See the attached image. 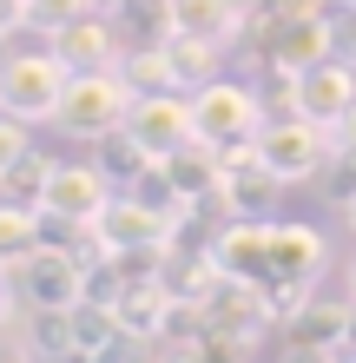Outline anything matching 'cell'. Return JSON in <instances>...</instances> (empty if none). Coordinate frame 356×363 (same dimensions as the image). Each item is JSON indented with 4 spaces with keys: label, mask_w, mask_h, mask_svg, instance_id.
<instances>
[{
    "label": "cell",
    "mask_w": 356,
    "mask_h": 363,
    "mask_svg": "<svg viewBox=\"0 0 356 363\" xmlns=\"http://www.w3.org/2000/svg\"><path fill=\"white\" fill-rule=\"evenodd\" d=\"M251 7H258V20L270 27V20H330L337 0H251Z\"/></svg>",
    "instance_id": "obj_21"
},
{
    "label": "cell",
    "mask_w": 356,
    "mask_h": 363,
    "mask_svg": "<svg viewBox=\"0 0 356 363\" xmlns=\"http://www.w3.org/2000/svg\"><path fill=\"white\" fill-rule=\"evenodd\" d=\"M350 337H356V297H350V304H323V297H304V304L284 317V344L343 350Z\"/></svg>",
    "instance_id": "obj_14"
},
{
    "label": "cell",
    "mask_w": 356,
    "mask_h": 363,
    "mask_svg": "<svg viewBox=\"0 0 356 363\" xmlns=\"http://www.w3.org/2000/svg\"><path fill=\"white\" fill-rule=\"evenodd\" d=\"M244 20H251V0H165L172 33H198V40H218V47H231Z\"/></svg>",
    "instance_id": "obj_13"
},
{
    "label": "cell",
    "mask_w": 356,
    "mask_h": 363,
    "mask_svg": "<svg viewBox=\"0 0 356 363\" xmlns=\"http://www.w3.org/2000/svg\"><path fill=\"white\" fill-rule=\"evenodd\" d=\"M125 133H132L145 145V159H172L178 145H192L198 139V125H192V93H139L132 99V113H125Z\"/></svg>",
    "instance_id": "obj_9"
},
{
    "label": "cell",
    "mask_w": 356,
    "mask_h": 363,
    "mask_svg": "<svg viewBox=\"0 0 356 363\" xmlns=\"http://www.w3.org/2000/svg\"><path fill=\"white\" fill-rule=\"evenodd\" d=\"M0 291H7L13 311H73V304H86V297H93V264L79 258V251L40 245L20 264L0 271Z\"/></svg>",
    "instance_id": "obj_1"
},
{
    "label": "cell",
    "mask_w": 356,
    "mask_h": 363,
    "mask_svg": "<svg viewBox=\"0 0 356 363\" xmlns=\"http://www.w3.org/2000/svg\"><path fill=\"white\" fill-rule=\"evenodd\" d=\"M172 238H178V211L145 205L139 191H113V205L93 225V245L106 258H119V251H172Z\"/></svg>",
    "instance_id": "obj_7"
},
{
    "label": "cell",
    "mask_w": 356,
    "mask_h": 363,
    "mask_svg": "<svg viewBox=\"0 0 356 363\" xmlns=\"http://www.w3.org/2000/svg\"><path fill=\"white\" fill-rule=\"evenodd\" d=\"M47 245V218H40V205H20V199H0V271L20 264L27 251Z\"/></svg>",
    "instance_id": "obj_17"
},
{
    "label": "cell",
    "mask_w": 356,
    "mask_h": 363,
    "mask_svg": "<svg viewBox=\"0 0 356 363\" xmlns=\"http://www.w3.org/2000/svg\"><path fill=\"white\" fill-rule=\"evenodd\" d=\"M53 53L67 60L73 73L119 67V60H125V33H119V20H106V13H79L73 27H59V33H53Z\"/></svg>",
    "instance_id": "obj_12"
},
{
    "label": "cell",
    "mask_w": 356,
    "mask_h": 363,
    "mask_svg": "<svg viewBox=\"0 0 356 363\" xmlns=\"http://www.w3.org/2000/svg\"><path fill=\"white\" fill-rule=\"evenodd\" d=\"M330 363H356V344H343V350H337V357H330Z\"/></svg>",
    "instance_id": "obj_27"
},
{
    "label": "cell",
    "mask_w": 356,
    "mask_h": 363,
    "mask_svg": "<svg viewBox=\"0 0 356 363\" xmlns=\"http://www.w3.org/2000/svg\"><path fill=\"white\" fill-rule=\"evenodd\" d=\"M67 79H73V67L53 47L47 53H7L0 60V106L20 113L27 125H53L59 99H67Z\"/></svg>",
    "instance_id": "obj_4"
},
{
    "label": "cell",
    "mask_w": 356,
    "mask_h": 363,
    "mask_svg": "<svg viewBox=\"0 0 356 363\" xmlns=\"http://www.w3.org/2000/svg\"><path fill=\"white\" fill-rule=\"evenodd\" d=\"M218 40H198V33H165V60H172V79L178 93H198L205 79H218Z\"/></svg>",
    "instance_id": "obj_16"
},
{
    "label": "cell",
    "mask_w": 356,
    "mask_h": 363,
    "mask_svg": "<svg viewBox=\"0 0 356 363\" xmlns=\"http://www.w3.org/2000/svg\"><path fill=\"white\" fill-rule=\"evenodd\" d=\"M132 86H125V73L119 67H93V73H73L67 79V99H59V113L53 125L59 133H73V139H106L125 125V113H132Z\"/></svg>",
    "instance_id": "obj_2"
},
{
    "label": "cell",
    "mask_w": 356,
    "mask_h": 363,
    "mask_svg": "<svg viewBox=\"0 0 356 363\" xmlns=\"http://www.w3.org/2000/svg\"><path fill=\"white\" fill-rule=\"evenodd\" d=\"M27 152H33V139H27V119H20V113H7V106H0V179H7L13 165L27 159Z\"/></svg>",
    "instance_id": "obj_22"
},
{
    "label": "cell",
    "mask_w": 356,
    "mask_h": 363,
    "mask_svg": "<svg viewBox=\"0 0 356 363\" xmlns=\"http://www.w3.org/2000/svg\"><path fill=\"white\" fill-rule=\"evenodd\" d=\"M119 311V330L132 337V344H159V337H172L178 324V291L165 284L159 271H139V277H119V291L106 297Z\"/></svg>",
    "instance_id": "obj_8"
},
{
    "label": "cell",
    "mask_w": 356,
    "mask_h": 363,
    "mask_svg": "<svg viewBox=\"0 0 356 363\" xmlns=\"http://www.w3.org/2000/svg\"><path fill=\"white\" fill-rule=\"evenodd\" d=\"M350 297H356V258H350Z\"/></svg>",
    "instance_id": "obj_28"
},
{
    "label": "cell",
    "mask_w": 356,
    "mask_h": 363,
    "mask_svg": "<svg viewBox=\"0 0 356 363\" xmlns=\"http://www.w3.org/2000/svg\"><path fill=\"white\" fill-rule=\"evenodd\" d=\"M284 191V179L270 172L264 159H251V165H238V172H224V185H218V199L231 205V218H264V205Z\"/></svg>",
    "instance_id": "obj_15"
},
{
    "label": "cell",
    "mask_w": 356,
    "mask_h": 363,
    "mask_svg": "<svg viewBox=\"0 0 356 363\" xmlns=\"http://www.w3.org/2000/svg\"><path fill=\"white\" fill-rule=\"evenodd\" d=\"M0 311H7V291H0Z\"/></svg>",
    "instance_id": "obj_29"
},
{
    "label": "cell",
    "mask_w": 356,
    "mask_h": 363,
    "mask_svg": "<svg viewBox=\"0 0 356 363\" xmlns=\"http://www.w3.org/2000/svg\"><path fill=\"white\" fill-rule=\"evenodd\" d=\"M258 152H264V165H270V172H277L284 185H297V179H317L323 165L337 159V133H330L323 119L284 113V119H264Z\"/></svg>",
    "instance_id": "obj_5"
},
{
    "label": "cell",
    "mask_w": 356,
    "mask_h": 363,
    "mask_svg": "<svg viewBox=\"0 0 356 363\" xmlns=\"http://www.w3.org/2000/svg\"><path fill=\"white\" fill-rule=\"evenodd\" d=\"M330 40H337V53L356 67V0H337V13H330Z\"/></svg>",
    "instance_id": "obj_23"
},
{
    "label": "cell",
    "mask_w": 356,
    "mask_h": 363,
    "mask_svg": "<svg viewBox=\"0 0 356 363\" xmlns=\"http://www.w3.org/2000/svg\"><path fill=\"white\" fill-rule=\"evenodd\" d=\"M47 179H53V159L27 152L7 179H0V191H7V199H20V205H47Z\"/></svg>",
    "instance_id": "obj_20"
},
{
    "label": "cell",
    "mask_w": 356,
    "mask_h": 363,
    "mask_svg": "<svg viewBox=\"0 0 356 363\" xmlns=\"http://www.w3.org/2000/svg\"><path fill=\"white\" fill-rule=\"evenodd\" d=\"M343 218H350V231H356V185H350V199H343Z\"/></svg>",
    "instance_id": "obj_26"
},
{
    "label": "cell",
    "mask_w": 356,
    "mask_h": 363,
    "mask_svg": "<svg viewBox=\"0 0 356 363\" xmlns=\"http://www.w3.org/2000/svg\"><path fill=\"white\" fill-rule=\"evenodd\" d=\"M330 133H337V159H350V165H356V106H350L337 125H330Z\"/></svg>",
    "instance_id": "obj_24"
},
{
    "label": "cell",
    "mask_w": 356,
    "mask_h": 363,
    "mask_svg": "<svg viewBox=\"0 0 356 363\" xmlns=\"http://www.w3.org/2000/svg\"><path fill=\"white\" fill-rule=\"evenodd\" d=\"M330 357H337V350H317V344H290L284 350V363H330Z\"/></svg>",
    "instance_id": "obj_25"
},
{
    "label": "cell",
    "mask_w": 356,
    "mask_h": 363,
    "mask_svg": "<svg viewBox=\"0 0 356 363\" xmlns=\"http://www.w3.org/2000/svg\"><path fill=\"white\" fill-rule=\"evenodd\" d=\"M79 13H93V0H13V27H27V33H59V27H73Z\"/></svg>",
    "instance_id": "obj_18"
},
{
    "label": "cell",
    "mask_w": 356,
    "mask_h": 363,
    "mask_svg": "<svg viewBox=\"0 0 356 363\" xmlns=\"http://www.w3.org/2000/svg\"><path fill=\"white\" fill-rule=\"evenodd\" d=\"M192 125L205 145H238V139H258L264 133V99L258 86H244V79H205L192 93Z\"/></svg>",
    "instance_id": "obj_6"
},
{
    "label": "cell",
    "mask_w": 356,
    "mask_h": 363,
    "mask_svg": "<svg viewBox=\"0 0 356 363\" xmlns=\"http://www.w3.org/2000/svg\"><path fill=\"white\" fill-rule=\"evenodd\" d=\"M33 357H73V311H20Z\"/></svg>",
    "instance_id": "obj_19"
},
{
    "label": "cell",
    "mask_w": 356,
    "mask_h": 363,
    "mask_svg": "<svg viewBox=\"0 0 356 363\" xmlns=\"http://www.w3.org/2000/svg\"><path fill=\"white\" fill-rule=\"evenodd\" d=\"M106 205H113V172H106V165H59L53 159L47 205H40L47 238H86Z\"/></svg>",
    "instance_id": "obj_3"
},
{
    "label": "cell",
    "mask_w": 356,
    "mask_h": 363,
    "mask_svg": "<svg viewBox=\"0 0 356 363\" xmlns=\"http://www.w3.org/2000/svg\"><path fill=\"white\" fill-rule=\"evenodd\" d=\"M350 106H356V67H350L343 53H330V60H317V67H304L297 86H290V113H304V119L337 125Z\"/></svg>",
    "instance_id": "obj_10"
},
{
    "label": "cell",
    "mask_w": 356,
    "mask_h": 363,
    "mask_svg": "<svg viewBox=\"0 0 356 363\" xmlns=\"http://www.w3.org/2000/svg\"><path fill=\"white\" fill-rule=\"evenodd\" d=\"M330 53H337L330 20H270L264 27V67L270 73H304L317 60H330Z\"/></svg>",
    "instance_id": "obj_11"
}]
</instances>
